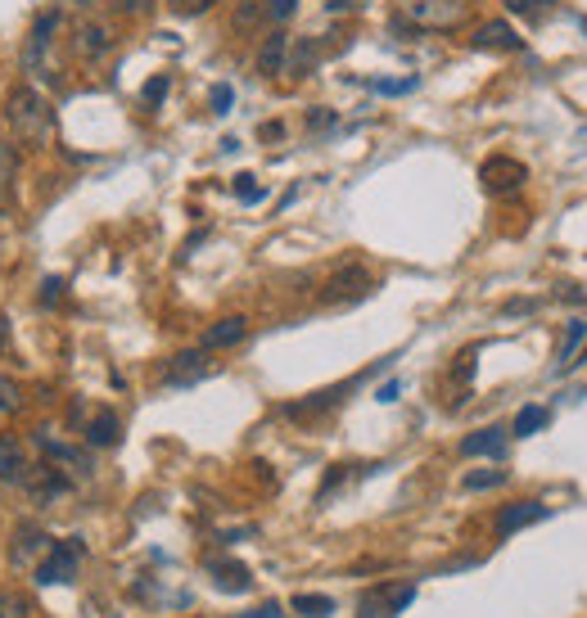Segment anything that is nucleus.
<instances>
[{
    "label": "nucleus",
    "instance_id": "obj_1",
    "mask_svg": "<svg viewBox=\"0 0 587 618\" xmlns=\"http://www.w3.org/2000/svg\"><path fill=\"white\" fill-rule=\"evenodd\" d=\"M0 118H6V131L14 135L19 150H50L54 145V109L41 95V87L19 82L6 95V109H0Z\"/></svg>",
    "mask_w": 587,
    "mask_h": 618
},
{
    "label": "nucleus",
    "instance_id": "obj_2",
    "mask_svg": "<svg viewBox=\"0 0 587 618\" xmlns=\"http://www.w3.org/2000/svg\"><path fill=\"white\" fill-rule=\"evenodd\" d=\"M59 28H63V14H59V10H41V14L32 19V28H28V41H23V54H19V59H23V78H28L32 87L54 82L50 59H54Z\"/></svg>",
    "mask_w": 587,
    "mask_h": 618
},
{
    "label": "nucleus",
    "instance_id": "obj_3",
    "mask_svg": "<svg viewBox=\"0 0 587 618\" xmlns=\"http://www.w3.org/2000/svg\"><path fill=\"white\" fill-rule=\"evenodd\" d=\"M403 19L416 32H462L470 23V6L466 0H407Z\"/></svg>",
    "mask_w": 587,
    "mask_h": 618
},
{
    "label": "nucleus",
    "instance_id": "obj_4",
    "mask_svg": "<svg viewBox=\"0 0 587 618\" xmlns=\"http://www.w3.org/2000/svg\"><path fill=\"white\" fill-rule=\"evenodd\" d=\"M82 556H87V541L82 537H63V541H50L45 560L37 565V582L41 587H69L82 569Z\"/></svg>",
    "mask_w": 587,
    "mask_h": 618
},
{
    "label": "nucleus",
    "instance_id": "obj_5",
    "mask_svg": "<svg viewBox=\"0 0 587 618\" xmlns=\"http://www.w3.org/2000/svg\"><path fill=\"white\" fill-rule=\"evenodd\" d=\"M375 294V276L362 266V262H344L331 281L321 285V303L325 307H348V303H362Z\"/></svg>",
    "mask_w": 587,
    "mask_h": 618
},
{
    "label": "nucleus",
    "instance_id": "obj_6",
    "mask_svg": "<svg viewBox=\"0 0 587 618\" xmlns=\"http://www.w3.org/2000/svg\"><path fill=\"white\" fill-rule=\"evenodd\" d=\"M525 181H529V168L519 163V159H510V154H488V159L479 163V185H484V194L506 199V194H519V190H525Z\"/></svg>",
    "mask_w": 587,
    "mask_h": 618
},
{
    "label": "nucleus",
    "instance_id": "obj_7",
    "mask_svg": "<svg viewBox=\"0 0 587 618\" xmlns=\"http://www.w3.org/2000/svg\"><path fill=\"white\" fill-rule=\"evenodd\" d=\"M113 45H118V37H113V23H100V19H87V23H78V28H73V37H69V50H73V59H78V63H87V68L104 63V59L113 54Z\"/></svg>",
    "mask_w": 587,
    "mask_h": 618
},
{
    "label": "nucleus",
    "instance_id": "obj_8",
    "mask_svg": "<svg viewBox=\"0 0 587 618\" xmlns=\"http://www.w3.org/2000/svg\"><path fill=\"white\" fill-rule=\"evenodd\" d=\"M362 379H366V375H353V379H344V384H335V388H321V393H312V397H303V402H290V406H281V416H285V421H316V416H325V411H335V406L344 402V393H353Z\"/></svg>",
    "mask_w": 587,
    "mask_h": 618
},
{
    "label": "nucleus",
    "instance_id": "obj_9",
    "mask_svg": "<svg viewBox=\"0 0 587 618\" xmlns=\"http://www.w3.org/2000/svg\"><path fill=\"white\" fill-rule=\"evenodd\" d=\"M209 375H213L209 353H204V348H190V353H176V357L168 362L163 384H168V388H194V384L209 379Z\"/></svg>",
    "mask_w": 587,
    "mask_h": 618
},
{
    "label": "nucleus",
    "instance_id": "obj_10",
    "mask_svg": "<svg viewBox=\"0 0 587 618\" xmlns=\"http://www.w3.org/2000/svg\"><path fill=\"white\" fill-rule=\"evenodd\" d=\"M32 478V460H28V447L14 438V434H0V484H14V488H28Z\"/></svg>",
    "mask_w": 587,
    "mask_h": 618
},
{
    "label": "nucleus",
    "instance_id": "obj_11",
    "mask_svg": "<svg viewBox=\"0 0 587 618\" xmlns=\"http://www.w3.org/2000/svg\"><path fill=\"white\" fill-rule=\"evenodd\" d=\"M470 45H475V50H502V54H519V50H525V37H519V32H515L506 19H488V23H479V28H475Z\"/></svg>",
    "mask_w": 587,
    "mask_h": 618
},
{
    "label": "nucleus",
    "instance_id": "obj_12",
    "mask_svg": "<svg viewBox=\"0 0 587 618\" xmlns=\"http://www.w3.org/2000/svg\"><path fill=\"white\" fill-rule=\"evenodd\" d=\"M32 443L41 447V456H45L50 465H69L73 474H91V469H95V465H91V452H87V447H69V443H50V438H45V429H37V434H32Z\"/></svg>",
    "mask_w": 587,
    "mask_h": 618
},
{
    "label": "nucleus",
    "instance_id": "obj_13",
    "mask_svg": "<svg viewBox=\"0 0 587 618\" xmlns=\"http://www.w3.org/2000/svg\"><path fill=\"white\" fill-rule=\"evenodd\" d=\"M547 515H551V510L538 506V502H510V506L497 510V537H510V533L529 528V524H543Z\"/></svg>",
    "mask_w": 587,
    "mask_h": 618
},
{
    "label": "nucleus",
    "instance_id": "obj_14",
    "mask_svg": "<svg viewBox=\"0 0 587 618\" xmlns=\"http://www.w3.org/2000/svg\"><path fill=\"white\" fill-rule=\"evenodd\" d=\"M290 32H267V41L257 45V73L263 78H281L290 68Z\"/></svg>",
    "mask_w": 587,
    "mask_h": 618
},
{
    "label": "nucleus",
    "instance_id": "obj_15",
    "mask_svg": "<svg viewBox=\"0 0 587 618\" xmlns=\"http://www.w3.org/2000/svg\"><path fill=\"white\" fill-rule=\"evenodd\" d=\"M244 338H249V316H222V321H213L204 330L200 348L204 353H217V348H235V343H244Z\"/></svg>",
    "mask_w": 587,
    "mask_h": 618
},
{
    "label": "nucleus",
    "instance_id": "obj_16",
    "mask_svg": "<svg viewBox=\"0 0 587 618\" xmlns=\"http://www.w3.org/2000/svg\"><path fill=\"white\" fill-rule=\"evenodd\" d=\"M506 429L502 425H484V429H475L470 438H462V456L466 460H475V456H493V460H502L506 456Z\"/></svg>",
    "mask_w": 587,
    "mask_h": 618
},
{
    "label": "nucleus",
    "instance_id": "obj_17",
    "mask_svg": "<svg viewBox=\"0 0 587 618\" xmlns=\"http://www.w3.org/2000/svg\"><path fill=\"white\" fill-rule=\"evenodd\" d=\"M37 551H50V533H41L37 524H19V528H14V541H10V560H14L19 569H28Z\"/></svg>",
    "mask_w": 587,
    "mask_h": 618
},
{
    "label": "nucleus",
    "instance_id": "obj_18",
    "mask_svg": "<svg viewBox=\"0 0 587 618\" xmlns=\"http://www.w3.org/2000/svg\"><path fill=\"white\" fill-rule=\"evenodd\" d=\"M209 578H213L217 591H235V596L253 587V574H249L244 565H235V560H213V565H209Z\"/></svg>",
    "mask_w": 587,
    "mask_h": 618
},
{
    "label": "nucleus",
    "instance_id": "obj_19",
    "mask_svg": "<svg viewBox=\"0 0 587 618\" xmlns=\"http://www.w3.org/2000/svg\"><path fill=\"white\" fill-rule=\"evenodd\" d=\"M14 181H19V145L0 141V213L14 203Z\"/></svg>",
    "mask_w": 587,
    "mask_h": 618
},
{
    "label": "nucleus",
    "instance_id": "obj_20",
    "mask_svg": "<svg viewBox=\"0 0 587 618\" xmlns=\"http://www.w3.org/2000/svg\"><path fill=\"white\" fill-rule=\"evenodd\" d=\"M122 438V421L118 411H100V416L87 425V447H113Z\"/></svg>",
    "mask_w": 587,
    "mask_h": 618
},
{
    "label": "nucleus",
    "instance_id": "obj_21",
    "mask_svg": "<svg viewBox=\"0 0 587 618\" xmlns=\"http://www.w3.org/2000/svg\"><path fill=\"white\" fill-rule=\"evenodd\" d=\"M316 63H321V41H316V37H303L298 45H290V68H285V73L307 78Z\"/></svg>",
    "mask_w": 587,
    "mask_h": 618
},
{
    "label": "nucleus",
    "instance_id": "obj_22",
    "mask_svg": "<svg viewBox=\"0 0 587 618\" xmlns=\"http://www.w3.org/2000/svg\"><path fill=\"white\" fill-rule=\"evenodd\" d=\"M267 23V0H240L231 14V32H253Z\"/></svg>",
    "mask_w": 587,
    "mask_h": 618
},
{
    "label": "nucleus",
    "instance_id": "obj_23",
    "mask_svg": "<svg viewBox=\"0 0 587 618\" xmlns=\"http://www.w3.org/2000/svg\"><path fill=\"white\" fill-rule=\"evenodd\" d=\"M547 421H551V411H547V406H519V416H515L510 434H515V438H534V434L547 429Z\"/></svg>",
    "mask_w": 587,
    "mask_h": 618
},
{
    "label": "nucleus",
    "instance_id": "obj_24",
    "mask_svg": "<svg viewBox=\"0 0 587 618\" xmlns=\"http://www.w3.org/2000/svg\"><path fill=\"white\" fill-rule=\"evenodd\" d=\"M583 343H587V321H583V316H574V321H569V330H565V343H560V366H556V375H565V371H569V362L583 353Z\"/></svg>",
    "mask_w": 587,
    "mask_h": 618
},
{
    "label": "nucleus",
    "instance_id": "obj_25",
    "mask_svg": "<svg viewBox=\"0 0 587 618\" xmlns=\"http://www.w3.org/2000/svg\"><path fill=\"white\" fill-rule=\"evenodd\" d=\"M23 384L19 379H10V375H0V421L6 416H14V411H23Z\"/></svg>",
    "mask_w": 587,
    "mask_h": 618
},
{
    "label": "nucleus",
    "instance_id": "obj_26",
    "mask_svg": "<svg viewBox=\"0 0 587 618\" xmlns=\"http://www.w3.org/2000/svg\"><path fill=\"white\" fill-rule=\"evenodd\" d=\"M462 484H466V493H488V488H502L506 484V469H475V474H466L462 478Z\"/></svg>",
    "mask_w": 587,
    "mask_h": 618
},
{
    "label": "nucleus",
    "instance_id": "obj_27",
    "mask_svg": "<svg viewBox=\"0 0 587 618\" xmlns=\"http://www.w3.org/2000/svg\"><path fill=\"white\" fill-rule=\"evenodd\" d=\"M294 609L303 618H331L335 614V600L331 596H294Z\"/></svg>",
    "mask_w": 587,
    "mask_h": 618
},
{
    "label": "nucleus",
    "instance_id": "obj_28",
    "mask_svg": "<svg viewBox=\"0 0 587 618\" xmlns=\"http://www.w3.org/2000/svg\"><path fill=\"white\" fill-rule=\"evenodd\" d=\"M502 6H506L510 14H519V19H543V14L556 10V0H502Z\"/></svg>",
    "mask_w": 587,
    "mask_h": 618
},
{
    "label": "nucleus",
    "instance_id": "obj_29",
    "mask_svg": "<svg viewBox=\"0 0 587 618\" xmlns=\"http://www.w3.org/2000/svg\"><path fill=\"white\" fill-rule=\"evenodd\" d=\"M168 91H172V73H159V78H150V82L141 87V104H145V109H159V104L168 100Z\"/></svg>",
    "mask_w": 587,
    "mask_h": 618
},
{
    "label": "nucleus",
    "instance_id": "obj_30",
    "mask_svg": "<svg viewBox=\"0 0 587 618\" xmlns=\"http://www.w3.org/2000/svg\"><path fill=\"white\" fill-rule=\"evenodd\" d=\"M0 618H32V600L23 591H0Z\"/></svg>",
    "mask_w": 587,
    "mask_h": 618
},
{
    "label": "nucleus",
    "instance_id": "obj_31",
    "mask_svg": "<svg viewBox=\"0 0 587 618\" xmlns=\"http://www.w3.org/2000/svg\"><path fill=\"white\" fill-rule=\"evenodd\" d=\"M213 6H222V0H168V10H172L176 19H200V14H209Z\"/></svg>",
    "mask_w": 587,
    "mask_h": 618
},
{
    "label": "nucleus",
    "instance_id": "obj_32",
    "mask_svg": "<svg viewBox=\"0 0 587 618\" xmlns=\"http://www.w3.org/2000/svg\"><path fill=\"white\" fill-rule=\"evenodd\" d=\"M209 109H213L217 118H226V113L235 109V87H226V82H217V87L209 91Z\"/></svg>",
    "mask_w": 587,
    "mask_h": 618
},
{
    "label": "nucleus",
    "instance_id": "obj_33",
    "mask_svg": "<svg viewBox=\"0 0 587 618\" xmlns=\"http://www.w3.org/2000/svg\"><path fill=\"white\" fill-rule=\"evenodd\" d=\"M235 199H240V203H263V185H257V176L240 172V176H235Z\"/></svg>",
    "mask_w": 587,
    "mask_h": 618
},
{
    "label": "nucleus",
    "instance_id": "obj_34",
    "mask_svg": "<svg viewBox=\"0 0 587 618\" xmlns=\"http://www.w3.org/2000/svg\"><path fill=\"white\" fill-rule=\"evenodd\" d=\"M416 87H421V78H398V82L379 78V82H371V91H379V95H407V91H416Z\"/></svg>",
    "mask_w": 587,
    "mask_h": 618
},
{
    "label": "nucleus",
    "instance_id": "obj_35",
    "mask_svg": "<svg viewBox=\"0 0 587 618\" xmlns=\"http://www.w3.org/2000/svg\"><path fill=\"white\" fill-rule=\"evenodd\" d=\"M340 113L335 109H307V131H335Z\"/></svg>",
    "mask_w": 587,
    "mask_h": 618
},
{
    "label": "nucleus",
    "instance_id": "obj_36",
    "mask_svg": "<svg viewBox=\"0 0 587 618\" xmlns=\"http://www.w3.org/2000/svg\"><path fill=\"white\" fill-rule=\"evenodd\" d=\"M113 10H118L122 19H145V14L154 10V0H113Z\"/></svg>",
    "mask_w": 587,
    "mask_h": 618
},
{
    "label": "nucleus",
    "instance_id": "obj_37",
    "mask_svg": "<svg viewBox=\"0 0 587 618\" xmlns=\"http://www.w3.org/2000/svg\"><path fill=\"white\" fill-rule=\"evenodd\" d=\"M344 478H348V465H331V474H325V484H321V493H316V502H325V497H331L340 484H344Z\"/></svg>",
    "mask_w": 587,
    "mask_h": 618
},
{
    "label": "nucleus",
    "instance_id": "obj_38",
    "mask_svg": "<svg viewBox=\"0 0 587 618\" xmlns=\"http://www.w3.org/2000/svg\"><path fill=\"white\" fill-rule=\"evenodd\" d=\"M63 290H69V285H63L59 276H45V281H41V307H54V303L63 298Z\"/></svg>",
    "mask_w": 587,
    "mask_h": 618
},
{
    "label": "nucleus",
    "instance_id": "obj_39",
    "mask_svg": "<svg viewBox=\"0 0 587 618\" xmlns=\"http://www.w3.org/2000/svg\"><path fill=\"white\" fill-rule=\"evenodd\" d=\"M294 10H298V0H267V19H276V23H285Z\"/></svg>",
    "mask_w": 587,
    "mask_h": 618
},
{
    "label": "nucleus",
    "instance_id": "obj_40",
    "mask_svg": "<svg viewBox=\"0 0 587 618\" xmlns=\"http://www.w3.org/2000/svg\"><path fill=\"white\" fill-rule=\"evenodd\" d=\"M257 135H263V141H281V135H285V122H263V126H257Z\"/></svg>",
    "mask_w": 587,
    "mask_h": 618
},
{
    "label": "nucleus",
    "instance_id": "obj_41",
    "mask_svg": "<svg viewBox=\"0 0 587 618\" xmlns=\"http://www.w3.org/2000/svg\"><path fill=\"white\" fill-rule=\"evenodd\" d=\"M470 375H475V353L456 357V379H470Z\"/></svg>",
    "mask_w": 587,
    "mask_h": 618
},
{
    "label": "nucleus",
    "instance_id": "obj_42",
    "mask_svg": "<svg viewBox=\"0 0 587 618\" xmlns=\"http://www.w3.org/2000/svg\"><path fill=\"white\" fill-rule=\"evenodd\" d=\"M244 618H281V605H263V609H253V614H244Z\"/></svg>",
    "mask_w": 587,
    "mask_h": 618
},
{
    "label": "nucleus",
    "instance_id": "obj_43",
    "mask_svg": "<svg viewBox=\"0 0 587 618\" xmlns=\"http://www.w3.org/2000/svg\"><path fill=\"white\" fill-rule=\"evenodd\" d=\"M375 402H398V384H384V388L375 393Z\"/></svg>",
    "mask_w": 587,
    "mask_h": 618
},
{
    "label": "nucleus",
    "instance_id": "obj_44",
    "mask_svg": "<svg viewBox=\"0 0 587 618\" xmlns=\"http://www.w3.org/2000/svg\"><path fill=\"white\" fill-rule=\"evenodd\" d=\"M6 348H10V325L0 321V353H6Z\"/></svg>",
    "mask_w": 587,
    "mask_h": 618
},
{
    "label": "nucleus",
    "instance_id": "obj_45",
    "mask_svg": "<svg viewBox=\"0 0 587 618\" xmlns=\"http://www.w3.org/2000/svg\"><path fill=\"white\" fill-rule=\"evenodd\" d=\"M353 0H325V10H348Z\"/></svg>",
    "mask_w": 587,
    "mask_h": 618
},
{
    "label": "nucleus",
    "instance_id": "obj_46",
    "mask_svg": "<svg viewBox=\"0 0 587 618\" xmlns=\"http://www.w3.org/2000/svg\"><path fill=\"white\" fill-rule=\"evenodd\" d=\"M69 6H78V10H91V6H100V0H69Z\"/></svg>",
    "mask_w": 587,
    "mask_h": 618
}]
</instances>
